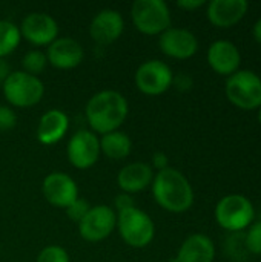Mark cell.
Segmentation results:
<instances>
[{
	"mask_svg": "<svg viewBox=\"0 0 261 262\" xmlns=\"http://www.w3.org/2000/svg\"><path fill=\"white\" fill-rule=\"evenodd\" d=\"M162 52L171 58L186 60L198 51V40L194 32L185 28H168L158 37Z\"/></svg>",
	"mask_w": 261,
	"mask_h": 262,
	"instance_id": "13",
	"label": "cell"
},
{
	"mask_svg": "<svg viewBox=\"0 0 261 262\" xmlns=\"http://www.w3.org/2000/svg\"><path fill=\"white\" fill-rule=\"evenodd\" d=\"M125 31V20L115 9L106 8L94 15L89 25V34L94 41L100 45L114 43Z\"/></svg>",
	"mask_w": 261,
	"mask_h": 262,
	"instance_id": "14",
	"label": "cell"
},
{
	"mask_svg": "<svg viewBox=\"0 0 261 262\" xmlns=\"http://www.w3.org/2000/svg\"><path fill=\"white\" fill-rule=\"evenodd\" d=\"M252 35H254V38L257 40V43H260L261 45V17L255 21V25H254Z\"/></svg>",
	"mask_w": 261,
	"mask_h": 262,
	"instance_id": "33",
	"label": "cell"
},
{
	"mask_svg": "<svg viewBox=\"0 0 261 262\" xmlns=\"http://www.w3.org/2000/svg\"><path fill=\"white\" fill-rule=\"evenodd\" d=\"M9 74H11L9 64H8L3 58H0V84L5 83V80L9 77Z\"/></svg>",
	"mask_w": 261,
	"mask_h": 262,
	"instance_id": "32",
	"label": "cell"
},
{
	"mask_svg": "<svg viewBox=\"0 0 261 262\" xmlns=\"http://www.w3.org/2000/svg\"><path fill=\"white\" fill-rule=\"evenodd\" d=\"M17 115L12 107L0 104V130H9L15 126Z\"/></svg>",
	"mask_w": 261,
	"mask_h": 262,
	"instance_id": "27",
	"label": "cell"
},
{
	"mask_svg": "<svg viewBox=\"0 0 261 262\" xmlns=\"http://www.w3.org/2000/svg\"><path fill=\"white\" fill-rule=\"evenodd\" d=\"M205 5V0H178L177 6L186 11H195Z\"/></svg>",
	"mask_w": 261,
	"mask_h": 262,
	"instance_id": "31",
	"label": "cell"
},
{
	"mask_svg": "<svg viewBox=\"0 0 261 262\" xmlns=\"http://www.w3.org/2000/svg\"><path fill=\"white\" fill-rule=\"evenodd\" d=\"M135 86L146 95H160L172 86V69L162 60H148L135 71Z\"/></svg>",
	"mask_w": 261,
	"mask_h": 262,
	"instance_id": "9",
	"label": "cell"
},
{
	"mask_svg": "<svg viewBox=\"0 0 261 262\" xmlns=\"http://www.w3.org/2000/svg\"><path fill=\"white\" fill-rule=\"evenodd\" d=\"M20 34L35 46H49L58 38V25L54 17L46 12H31L20 25Z\"/></svg>",
	"mask_w": 261,
	"mask_h": 262,
	"instance_id": "11",
	"label": "cell"
},
{
	"mask_svg": "<svg viewBox=\"0 0 261 262\" xmlns=\"http://www.w3.org/2000/svg\"><path fill=\"white\" fill-rule=\"evenodd\" d=\"M22 34L18 26L9 20H0V58L9 55L20 45Z\"/></svg>",
	"mask_w": 261,
	"mask_h": 262,
	"instance_id": "22",
	"label": "cell"
},
{
	"mask_svg": "<svg viewBox=\"0 0 261 262\" xmlns=\"http://www.w3.org/2000/svg\"><path fill=\"white\" fill-rule=\"evenodd\" d=\"M48 64V58H46V54L38 51V49H32L29 52H26L22 58V68L26 74H31V75H35L38 77L40 72L45 71Z\"/></svg>",
	"mask_w": 261,
	"mask_h": 262,
	"instance_id": "23",
	"label": "cell"
},
{
	"mask_svg": "<svg viewBox=\"0 0 261 262\" xmlns=\"http://www.w3.org/2000/svg\"><path fill=\"white\" fill-rule=\"evenodd\" d=\"M131 18L137 31L146 35H160L171 28V11L163 0H135L131 6Z\"/></svg>",
	"mask_w": 261,
	"mask_h": 262,
	"instance_id": "5",
	"label": "cell"
},
{
	"mask_svg": "<svg viewBox=\"0 0 261 262\" xmlns=\"http://www.w3.org/2000/svg\"><path fill=\"white\" fill-rule=\"evenodd\" d=\"M91 209V206L85 201V200H82V198H77L74 203H71L65 210H66V215H68V218L72 221V223H80L83 218H85V215L88 213V210Z\"/></svg>",
	"mask_w": 261,
	"mask_h": 262,
	"instance_id": "26",
	"label": "cell"
},
{
	"mask_svg": "<svg viewBox=\"0 0 261 262\" xmlns=\"http://www.w3.org/2000/svg\"><path fill=\"white\" fill-rule=\"evenodd\" d=\"M214 258L215 246L212 239L203 233H192L182 243L177 256L171 262H214Z\"/></svg>",
	"mask_w": 261,
	"mask_h": 262,
	"instance_id": "19",
	"label": "cell"
},
{
	"mask_svg": "<svg viewBox=\"0 0 261 262\" xmlns=\"http://www.w3.org/2000/svg\"><path fill=\"white\" fill-rule=\"evenodd\" d=\"M152 195L157 204L171 213H185L194 204V190L188 178L174 167H166L154 175Z\"/></svg>",
	"mask_w": 261,
	"mask_h": 262,
	"instance_id": "2",
	"label": "cell"
},
{
	"mask_svg": "<svg viewBox=\"0 0 261 262\" xmlns=\"http://www.w3.org/2000/svg\"><path fill=\"white\" fill-rule=\"evenodd\" d=\"M258 123H260V126H261V106L258 107Z\"/></svg>",
	"mask_w": 261,
	"mask_h": 262,
	"instance_id": "34",
	"label": "cell"
},
{
	"mask_svg": "<svg viewBox=\"0 0 261 262\" xmlns=\"http://www.w3.org/2000/svg\"><path fill=\"white\" fill-rule=\"evenodd\" d=\"M168 161H169V160H168V155H166V154H163V152H155V154L152 155V166H151V167H155L157 172H160V170L169 167Z\"/></svg>",
	"mask_w": 261,
	"mask_h": 262,
	"instance_id": "30",
	"label": "cell"
},
{
	"mask_svg": "<svg viewBox=\"0 0 261 262\" xmlns=\"http://www.w3.org/2000/svg\"><path fill=\"white\" fill-rule=\"evenodd\" d=\"M120 238L132 249L148 247L155 235V226L152 218L142 209L131 207L117 212V226Z\"/></svg>",
	"mask_w": 261,
	"mask_h": 262,
	"instance_id": "3",
	"label": "cell"
},
{
	"mask_svg": "<svg viewBox=\"0 0 261 262\" xmlns=\"http://www.w3.org/2000/svg\"><path fill=\"white\" fill-rule=\"evenodd\" d=\"M77 226L78 233L85 241L100 243L114 232L117 226V213L106 204L92 206Z\"/></svg>",
	"mask_w": 261,
	"mask_h": 262,
	"instance_id": "8",
	"label": "cell"
},
{
	"mask_svg": "<svg viewBox=\"0 0 261 262\" xmlns=\"http://www.w3.org/2000/svg\"><path fill=\"white\" fill-rule=\"evenodd\" d=\"M35 262H69V255L60 246H48L38 253Z\"/></svg>",
	"mask_w": 261,
	"mask_h": 262,
	"instance_id": "25",
	"label": "cell"
},
{
	"mask_svg": "<svg viewBox=\"0 0 261 262\" xmlns=\"http://www.w3.org/2000/svg\"><path fill=\"white\" fill-rule=\"evenodd\" d=\"M6 101L14 107H31L35 106L45 94L43 81L25 71H14L2 84Z\"/></svg>",
	"mask_w": 261,
	"mask_h": 262,
	"instance_id": "4",
	"label": "cell"
},
{
	"mask_svg": "<svg viewBox=\"0 0 261 262\" xmlns=\"http://www.w3.org/2000/svg\"><path fill=\"white\" fill-rule=\"evenodd\" d=\"M246 0H212L208 5V18L217 28H231L237 25L248 12Z\"/></svg>",
	"mask_w": 261,
	"mask_h": 262,
	"instance_id": "17",
	"label": "cell"
},
{
	"mask_svg": "<svg viewBox=\"0 0 261 262\" xmlns=\"http://www.w3.org/2000/svg\"><path fill=\"white\" fill-rule=\"evenodd\" d=\"M154 180V169L143 161L129 163L125 167L120 169L117 175L118 187L123 193H138L145 189H148L152 184Z\"/></svg>",
	"mask_w": 261,
	"mask_h": 262,
	"instance_id": "18",
	"label": "cell"
},
{
	"mask_svg": "<svg viewBox=\"0 0 261 262\" xmlns=\"http://www.w3.org/2000/svg\"><path fill=\"white\" fill-rule=\"evenodd\" d=\"M245 246L249 253L261 255V220L249 226V230L245 236Z\"/></svg>",
	"mask_w": 261,
	"mask_h": 262,
	"instance_id": "24",
	"label": "cell"
},
{
	"mask_svg": "<svg viewBox=\"0 0 261 262\" xmlns=\"http://www.w3.org/2000/svg\"><path fill=\"white\" fill-rule=\"evenodd\" d=\"M69 129V118L60 109L46 111L37 126V140L45 146H52L58 143Z\"/></svg>",
	"mask_w": 261,
	"mask_h": 262,
	"instance_id": "20",
	"label": "cell"
},
{
	"mask_svg": "<svg viewBox=\"0 0 261 262\" xmlns=\"http://www.w3.org/2000/svg\"><path fill=\"white\" fill-rule=\"evenodd\" d=\"M132 150V141L128 134L114 130L102 135L100 138V152H103L111 160H125Z\"/></svg>",
	"mask_w": 261,
	"mask_h": 262,
	"instance_id": "21",
	"label": "cell"
},
{
	"mask_svg": "<svg viewBox=\"0 0 261 262\" xmlns=\"http://www.w3.org/2000/svg\"><path fill=\"white\" fill-rule=\"evenodd\" d=\"M48 63H51L57 69H72L77 68L83 58L85 51L83 46L71 37H58L55 38L46 49Z\"/></svg>",
	"mask_w": 261,
	"mask_h": 262,
	"instance_id": "15",
	"label": "cell"
},
{
	"mask_svg": "<svg viewBox=\"0 0 261 262\" xmlns=\"http://www.w3.org/2000/svg\"><path fill=\"white\" fill-rule=\"evenodd\" d=\"M225 92L228 100L245 111L261 106V78L249 69H238L226 80Z\"/></svg>",
	"mask_w": 261,
	"mask_h": 262,
	"instance_id": "7",
	"label": "cell"
},
{
	"mask_svg": "<svg viewBox=\"0 0 261 262\" xmlns=\"http://www.w3.org/2000/svg\"><path fill=\"white\" fill-rule=\"evenodd\" d=\"M208 63L220 75H232L240 69L242 54L229 40H217L208 49Z\"/></svg>",
	"mask_w": 261,
	"mask_h": 262,
	"instance_id": "16",
	"label": "cell"
},
{
	"mask_svg": "<svg viewBox=\"0 0 261 262\" xmlns=\"http://www.w3.org/2000/svg\"><path fill=\"white\" fill-rule=\"evenodd\" d=\"M214 215L222 229L228 232H240L252 224L255 210L249 198L240 193H231L218 201Z\"/></svg>",
	"mask_w": 261,
	"mask_h": 262,
	"instance_id": "6",
	"label": "cell"
},
{
	"mask_svg": "<svg viewBox=\"0 0 261 262\" xmlns=\"http://www.w3.org/2000/svg\"><path fill=\"white\" fill-rule=\"evenodd\" d=\"M114 206L117 209V212H122V210H126V209H131V207H135V203L132 200V196L129 193H120L115 196V201H114Z\"/></svg>",
	"mask_w": 261,
	"mask_h": 262,
	"instance_id": "28",
	"label": "cell"
},
{
	"mask_svg": "<svg viewBox=\"0 0 261 262\" xmlns=\"http://www.w3.org/2000/svg\"><path fill=\"white\" fill-rule=\"evenodd\" d=\"M172 84L178 89V91H189L192 88V78L188 74H180V75H174Z\"/></svg>",
	"mask_w": 261,
	"mask_h": 262,
	"instance_id": "29",
	"label": "cell"
},
{
	"mask_svg": "<svg viewBox=\"0 0 261 262\" xmlns=\"http://www.w3.org/2000/svg\"><path fill=\"white\" fill-rule=\"evenodd\" d=\"M86 120L94 134H109L118 130L126 121L129 114V104L123 94L118 91H100L94 94L86 103Z\"/></svg>",
	"mask_w": 261,
	"mask_h": 262,
	"instance_id": "1",
	"label": "cell"
},
{
	"mask_svg": "<svg viewBox=\"0 0 261 262\" xmlns=\"http://www.w3.org/2000/svg\"><path fill=\"white\" fill-rule=\"evenodd\" d=\"M42 192L45 200L58 209H66L78 198L77 183L66 173L52 172L45 177L42 183Z\"/></svg>",
	"mask_w": 261,
	"mask_h": 262,
	"instance_id": "12",
	"label": "cell"
},
{
	"mask_svg": "<svg viewBox=\"0 0 261 262\" xmlns=\"http://www.w3.org/2000/svg\"><path fill=\"white\" fill-rule=\"evenodd\" d=\"M66 155L75 169H89L100 157V138L92 130L80 129L69 138Z\"/></svg>",
	"mask_w": 261,
	"mask_h": 262,
	"instance_id": "10",
	"label": "cell"
}]
</instances>
